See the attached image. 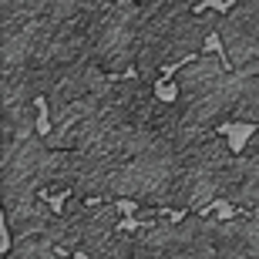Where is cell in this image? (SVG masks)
<instances>
[{
    "instance_id": "6da1fadb",
    "label": "cell",
    "mask_w": 259,
    "mask_h": 259,
    "mask_svg": "<svg viewBox=\"0 0 259 259\" xmlns=\"http://www.w3.org/2000/svg\"><path fill=\"white\" fill-rule=\"evenodd\" d=\"M172 101L185 121L202 132H222L239 118V81L226 58L199 54L172 71Z\"/></svg>"
},
{
    "instance_id": "7a4b0ae2",
    "label": "cell",
    "mask_w": 259,
    "mask_h": 259,
    "mask_svg": "<svg viewBox=\"0 0 259 259\" xmlns=\"http://www.w3.org/2000/svg\"><path fill=\"white\" fill-rule=\"evenodd\" d=\"M135 259H236L232 219L158 215L132 226Z\"/></svg>"
}]
</instances>
